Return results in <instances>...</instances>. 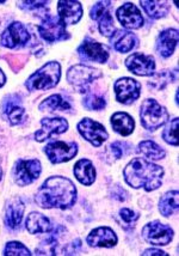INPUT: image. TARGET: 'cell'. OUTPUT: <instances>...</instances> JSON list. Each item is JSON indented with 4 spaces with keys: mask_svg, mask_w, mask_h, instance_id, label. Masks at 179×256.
Masks as SVG:
<instances>
[{
    "mask_svg": "<svg viewBox=\"0 0 179 256\" xmlns=\"http://www.w3.org/2000/svg\"><path fill=\"white\" fill-rule=\"evenodd\" d=\"M117 242V234L109 226L93 228L86 237V243L91 248H112Z\"/></svg>",
    "mask_w": 179,
    "mask_h": 256,
    "instance_id": "cell-19",
    "label": "cell"
},
{
    "mask_svg": "<svg viewBox=\"0 0 179 256\" xmlns=\"http://www.w3.org/2000/svg\"><path fill=\"white\" fill-rule=\"evenodd\" d=\"M42 172V164L38 160H18L12 170L13 181L19 187L31 184L39 178Z\"/></svg>",
    "mask_w": 179,
    "mask_h": 256,
    "instance_id": "cell-6",
    "label": "cell"
},
{
    "mask_svg": "<svg viewBox=\"0 0 179 256\" xmlns=\"http://www.w3.org/2000/svg\"><path fill=\"white\" fill-rule=\"evenodd\" d=\"M140 4L144 11L153 20H160L165 17L170 11V4L168 2H148V0H141Z\"/></svg>",
    "mask_w": 179,
    "mask_h": 256,
    "instance_id": "cell-27",
    "label": "cell"
},
{
    "mask_svg": "<svg viewBox=\"0 0 179 256\" xmlns=\"http://www.w3.org/2000/svg\"><path fill=\"white\" fill-rule=\"evenodd\" d=\"M126 145H128L127 142H112V144L109 146V151H110L112 158L115 160H121L123 157V154H126V148H124Z\"/></svg>",
    "mask_w": 179,
    "mask_h": 256,
    "instance_id": "cell-38",
    "label": "cell"
},
{
    "mask_svg": "<svg viewBox=\"0 0 179 256\" xmlns=\"http://www.w3.org/2000/svg\"><path fill=\"white\" fill-rule=\"evenodd\" d=\"M110 42L117 52L128 53L138 46V38L135 34L127 32V30H115L110 38Z\"/></svg>",
    "mask_w": 179,
    "mask_h": 256,
    "instance_id": "cell-22",
    "label": "cell"
},
{
    "mask_svg": "<svg viewBox=\"0 0 179 256\" xmlns=\"http://www.w3.org/2000/svg\"><path fill=\"white\" fill-rule=\"evenodd\" d=\"M1 115L11 126L23 124L25 121L26 114L19 97L17 95L6 96L1 103Z\"/></svg>",
    "mask_w": 179,
    "mask_h": 256,
    "instance_id": "cell-14",
    "label": "cell"
},
{
    "mask_svg": "<svg viewBox=\"0 0 179 256\" xmlns=\"http://www.w3.org/2000/svg\"><path fill=\"white\" fill-rule=\"evenodd\" d=\"M111 6V2H98L91 8L90 10V17L93 20H98L103 14H107Z\"/></svg>",
    "mask_w": 179,
    "mask_h": 256,
    "instance_id": "cell-37",
    "label": "cell"
},
{
    "mask_svg": "<svg viewBox=\"0 0 179 256\" xmlns=\"http://www.w3.org/2000/svg\"><path fill=\"white\" fill-rule=\"evenodd\" d=\"M78 190L71 180L63 176H51L38 188L35 202L44 210H67L73 207Z\"/></svg>",
    "mask_w": 179,
    "mask_h": 256,
    "instance_id": "cell-1",
    "label": "cell"
},
{
    "mask_svg": "<svg viewBox=\"0 0 179 256\" xmlns=\"http://www.w3.org/2000/svg\"><path fill=\"white\" fill-rule=\"evenodd\" d=\"M78 144L74 142H53L44 146L43 151L53 164L66 163L78 154Z\"/></svg>",
    "mask_w": 179,
    "mask_h": 256,
    "instance_id": "cell-10",
    "label": "cell"
},
{
    "mask_svg": "<svg viewBox=\"0 0 179 256\" xmlns=\"http://www.w3.org/2000/svg\"><path fill=\"white\" fill-rule=\"evenodd\" d=\"M114 90L118 102L129 106L133 104L140 97L141 85L134 78L123 77L115 82Z\"/></svg>",
    "mask_w": 179,
    "mask_h": 256,
    "instance_id": "cell-12",
    "label": "cell"
},
{
    "mask_svg": "<svg viewBox=\"0 0 179 256\" xmlns=\"http://www.w3.org/2000/svg\"><path fill=\"white\" fill-rule=\"evenodd\" d=\"M0 4H5V2H0Z\"/></svg>",
    "mask_w": 179,
    "mask_h": 256,
    "instance_id": "cell-43",
    "label": "cell"
},
{
    "mask_svg": "<svg viewBox=\"0 0 179 256\" xmlns=\"http://www.w3.org/2000/svg\"><path fill=\"white\" fill-rule=\"evenodd\" d=\"M174 230L159 220L151 222L142 228V238L153 246H168L174 240Z\"/></svg>",
    "mask_w": 179,
    "mask_h": 256,
    "instance_id": "cell-8",
    "label": "cell"
},
{
    "mask_svg": "<svg viewBox=\"0 0 179 256\" xmlns=\"http://www.w3.org/2000/svg\"><path fill=\"white\" fill-rule=\"evenodd\" d=\"M174 82V74L169 71V70H164V71L153 74V78L150 80V86H153L157 90H163L169 83Z\"/></svg>",
    "mask_w": 179,
    "mask_h": 256,
    "instance_id": "cell-34",
    "label": "cell"
},
{
    "mask_svg": "<svg viewBox=\"0 0 179 256\" xmlns=\"http://www.w3.org/2000/svg\"><path fill=\"white\" fill-rule=\"evenodd\" d=\"M38 32L41 38L49 44L71 38L65 23L59 17L51 16V14H47L42 20L41 24L38 26Z\"/></svg>",
    "mask_w": 179,
    "mask_h": 256,
    "instance_id": "cell-7",
    "label": "cell"
},
{
    "mask_svg": "<svg viewBox=\"0 0 179 256\" xmlns=\"http://www.w3.org/2000/svg\"><path fill=\"white\" fill-rule=\"evenodd\" d=\"M25 228L29 234H48L53 230L49 218L39 212H31L25 220Z\"/></svg>",
    "mask_w": 179,
    "mask_h": 256,
    "instance_id": "cell-25",
    "label": "cell"
},
{
    "mask_svg": "<svg viewBox=\"0 0 179 256\" xmlns=\"http://www.w3.org/2000/svg\"><path fill=\"white\" fill-rule=\"evenodd\" d=\"M140 118L142 126L153 132L168 124L169 112L165 106H160L156 100L147 98L141 104Z\"/></svg>",
    "mask_w": 179,
    "mask_h": 256,
    "instance_id": "cell-4",
    "label": "cell"
},
{
    "mask_svg": "<svg viewBox=\"0 0 179 256\" xmlns=\"http://www.w3.org/2000/svg\"><path fill=\"white\" fill-rule=\"evenodd\" d=\"M6 83V76L5 73L2 72V70L0 68V88H2Z\"/></svg>",
    "mask_w": 179,
    "mask_h": 256,
    "instance_id": "cell-41",
    "label": "cell"
},
{
    "mask_svg": "<svg viewBox=\"0 0 179 256\" xmlns=\"http://www.w3.org/2000/svg\"><path fill=\"white\" fill-rule=\"evenodd\" d=\"M1 178H2V170L1 168H0V181H1Z\"/></svg>",
    "mask_w": 179,
    "mask_h": 256,
    "instance_id": "cell-42",
    "label": "cell"
},
{
    "mask_svg": "<svg viewBox=\"0 0 179 256\" xmlns=\"http://www.w3.org/2000/svg\"><path fill=\"white\" fill-rule=\"evenodd\" d=\"M30 40L26 26L20 22H12L0 36V44L8 50L24 47Z\"/></svg>",
    "mask_w": 179,
    "mask_h": 256,
    "instance_id": "cell-9",
    "label": "cell"
},
{
    "mask_svg": "<svg viewBox=\"0 0 179 256\" xmlns=\"http://www.w3.org/2000/svg\"><path fill=\"white\" fill-rule=\"evenodd\" d=\"M68 127V121L63 118H44L41 120V128L35 133V140L43 142L53 136L67 132Z\"/></svg>",
    "mask_w": 179,
    "mask_h": 256,
    "instance_id": "cell-16",
    "label": "cell"
},
{
    "mask_svg": "<svg viewBox=\"0 0 179 256\" xmlns=\"http://www.w3.org/2000/svg\"><path fill=\"white\" fill-rule=\"evenodd\" d=\"M121 220H122V228L124 230H132L135 226V223L140 218V214L138 212L133 211L130 208H122L118 213Z\"/></svg>",
    "mask_w": 179,
    "mask_h": 256,
    "instance_id": "cell-35",
    "label": "cell"
},
{
    "mask_svg": "<svg viewBox=\"0 0 179 256\" xmlns=\"http://www.w3.org/2000/svg\"><path fill=\"white\" fill-rule=\"evenodd\" d=\"M73 172H74L75 178L84 186H91L96 181L97 172L95 166L92 162L86 158H83L75 163Z\"/></svg>",
    "mask_w": 179,
    "mask_h": 256,
    "instance_id": "cell-23",
    "label": "cell"
},
{
    "mask_svg": "<svg viewBox=\"0 0 179 256\" xmlns=\"http://www.w3.org/2000/svg\"><path fill=\"white\" fill-rule=\"evenodd\" d=\"M142 255L148 256V255H159V256H166L169 255L168 252H165L164 250H160V249H146V250L142 252Z\"/></svg>",
    "mask_w": 179,
    "mask_h": 256,
    "instance_id": "cell-40",
    "label": "cell"
},
{
    "mask_svg": "<svg viewBox=\"0 0 179 256\" xmlns=\"http://www.w3.org/2000/svg\"><path fill=\"white\" fill-rule=\"evenodd\" d=\"M164 175L165 172L163 166L144 158H134L130 160L123 172L127 184L135 190L144 188L146 192H153L160 188Z\"/></svg>",
    "mask_w": 179,
    "mask_h": 256,
    "instance_id": "cell-2",
    "label": "cell"
},
{
    "mask_svg": "<svg viewBox=\"0 0 179 256\" xmlns=\"http://www.w3.org/2000/svg\"><path fill=\"white\" fill-rule=\"evenodd\" d=\"M110 122L114 132H116L122 136H128L134 132L135 121L129 114L123 112H118L112 114Z\"/></svg>",
    "mask_w": 179,
    "mask_h": 256,
    "instance_id": "cell-24",
    "label": "cell"
},
{
    "mask_svg": "<svg viewBox=\"0 0 179 256\" xmlns=\"http://www.w3.org/2000/svg\"><path fill=\"white\" fill-rule=\"evenodd\" d=\"M103 76L101 70L86 65H74L69 67L66 74L67 82L78 92L86 94L90 90V85Z\"/></svg>",
    "mask_w": 179,
    "mask_h": 256,
    "instance_id": "cell-5",
    "label": "cell"
},
{
    "mask_svg": "<svg viewBox=\"0 0 179 256\" xmlns=\"http://www.w3.org/2000/svg\"><path fill=\"white\" fill-rule=\"evenodd\" d=\"M178 124H179L178 118H172L171 121H169V124H166L165 128H164L162 136L169 145L178 146V136H177Z\"/></svg>",
    "mask_w": 179,
    "mask_h": 256,
    "instance_id": "cell-31",
    "label": "cell"
},
{
    "mask_svg": "<svg viewBox=\"0 0 179 256\" xmlns=\"http://www.w3.org/2000/svg\"><path fill=\"white\" fill-rule=\"evenodd\" d=\"M78 56L83 62L104 64L109 59V48L92 38H85L78 47Z\"/></svg>",
    "mask_w": 179,
    "mask_h": 256,
    "instance_id": "cell-13",
    "label": "cell"
},
{
    "mask_svg": "<svg viewBox=\"0 0 179 256\" xmlns=\"http://www.w3.org/2000/svg\"><path fill=\"white\" fill-rule=\"evenodd\" d=\"M126 67L130 72L140 77H152L156 71V60L153 56L142 53H134L126 59Z\"/></svg>",
    "mask_w": 179,
    "mask_h": 256,
    "instance_id": "cell-15",
    "label": "cell"
},
{
    "mask_svg": "<svg viewBox=\"0 0 179 256\" xmlns=\"http://www.w3.org/2000/svg\"><path fill=\"white\" fill-rule=\"evenodd\" d=\"M25 205L20 198L14 196L6 201L4 210V223L8 230L17 231L22 224Z\"/></svg>",
    "mask_w": 179,
    "mask_h": 256,
    "instance_id": "cell-17",
    "label": "cell"
},
{
    "mask_svg": "<svg viewBox=\"0 0 179 256\" xmlns=\"http://www.w3.org/2000/svg\"><path fill=\"white\" fill-rule=\"evenodd\" d=\"M78 132L85 140L91 142L95 148H99L109 138V133L102 124L90 118H85L77 124Z\"/></svg>",
    "mask_w": 179,
    "mask_h": 256,
    "instance_id": "cell-11",
    "label": "cell"
},
{
    "mask_svg": "<svg viewBox=\"0 0 179 256\" xmlns=\"http://www.w3.org/2000/svg\"><path fill=\"white\" fill-rule=\"evenodd\" d=\"M179 207V193L178 190H170L160 198L159 211L164 217L169 218L177 213Z\"/></svg>",
    "mask_w": 179,
    "mask_h": 256,
    "instance_id": "cell-26",
    "label": "cell"
},
{
    "mask_svg": "<svg viewBox=\"0 0 179 256\" xmlns=\"http://www.w3.org/2000/svg\"><path fill=\"white\" fill-rule=\"evenodd\" d=\"M179 34L177 29H166L157 38V52L162 58H170L175 53L178 44Z\"/></svg>",
    "mask_w": 179,
    "mask_h": 256,
    "instance_id": "cell-21",
    "label": "cell"
},
{
    "mask_svg": "<svg viewBox=\"0 0 179 256\" xmlns=\"http://www.w3.org/2000/svg\"><path fill=\"white\" fill-rule=\"evenodd\" d=\"M116 17L121 26L129 30L140 29L145 24L140 10L133 2H126L120 6L116 11Z\"/></svg>",
    "mask_w": 179,
    "mask_h": 256,
    "instance_id": "cell-18",
    "label": "cell"
},
{
    "mask_svg": "<svg viewBox=\"0 0 179 256\" xmlns=\"http://www.w3.org/2000/svg\"><path fill=\"white\" fill-rule=\"evenodd\" d=\"M2 254L5 256H30L32 255V252L22 242L11 240V242L6 243Z\"/></svg>",
    "mask_w": 179,
    "mask_h": 256,
    "instance_id": "cell-32",
    "label": "cell"
},
{
    "mask_svg": "<svg viewBox=\"0 0 179 256\" xmlns=\"http://www.w3.org/2000/svg\"><path fill=\"white\" fill-rule=\"evenodd\" d=\"M83 106L87 110H103L107 106V100L103 98V97L89 95L83 100Z\"/></svg>",
    "mask_w": 179,
    "mask_h": 256,
    "instance_id": "cell-36",
    "label": "cell"
},
{
    "mask_svg": "<svg viewBox=\"0 0 179 256\" xmlns=\"http://www.w3.org/2000/svg\"><path fill=\"white\" fill-rule=\"evenodd\" d=\"M57 14L65 26L77 24L83 17V6L75 0H60L57 2Z\"/></svg>",
    "mask_w": 179,
    "mask_h": 256,
    "instance_id": "cell-20",
    "label": "cell"
},
{
    "mask_svg": "<svg viewBox=\"0 0 179 256\" xmlns=\"http://www.w3.org/2000/svg\"><path fill=\"white\" fill-rule=\"evenodd\" d=\"M60 79H61V65L57 62H49L30 76L25 82V86L30 91L48 90L55 88L59 84Z\"/></svg>",
    "mask_w": 179,
    "mask_h": 256,
    "instance_id": "cell-3",
    "label": "cell"
},
{
    "mask_svg": "<svg viewBox=\"0 0 179 256\" xmlns=\"http://www.w3.org/2000/svg\"><path fill=\"white\" fill-rule=\"evenodd\" d=\"M98 30L99 32L102 34L103 36H105V38H110L112 36V34L115 32V24H114V18L110 14V12H107V14H104L103 16L99 18L98 20Z\"/></svg>",
    "mask_w": 179,
    "mask_h": 256,
    "instance_id": "cell-33",
    "label": "cell"
},
{
    "mask_svg": "<svg viewBox=\"0 0 179 256\" xmlns=\"http://www.w3.org/2000/svg\"><path fill=\"white\" fill-rule=\"evenodd\" d=\"M48 4H49V2H18L17 6L22 8V10L32 11V10H39V8H45Z\"/></svg>",
    "mask_w": 179,
    "mask_h": 256,
    "instance_id": "cell-39",
    "label": "cell"
},
{
    "mask_svg": "<svg viewBox=\"0 0 179 256\" xmlns=\"http://www.w3.org/2000/svg\"><path fill=\"white\" fill-rule=\"evenodd\" d=\"M138 148V151L150 160H160L166 156V151L152 140H144L139 144Z\"/></svg>",
    "mask_w": 179,
    "mask_h": 256,
    "instance_id": "cell-29",
    "label": "cell"
},
{
    "mask_svg": "<svg viewBox=\"0 0 179 256\" xmlns=\"http://www.w3.org/2000/svg\"><path fill=\"white\" fill-rule=\"evenodd\" d=\"M60 226L56 228L55 230H51L50 232L51 234L48 237L47 240H44L43 242L41 243V246H37L36 249V254L37 255H57V244H59V237L60 234L59 232Z\"/></svg>",
    "mask_w": 179,
    "mask_h": 256,
    "instance_id": "cell-30",
    "label": "cell"
},
{
    "mask_svg": "<svg viewBox=\"0 0 179 256\" xmlns=\"http://www.w3.org/2000/svg\"><path fill=\"white\" fill-rule=\"evenodd\" d=\"M72 106L66 100L65 98L61 95H51L49 97H47V98L42 100L41 103H39L38 106V109L41 112H54L56 110H60V112H63V110H69Z\"/></svg>",
    "mask_w": 179,
    "mask_h": 256,
    "instance_id": "cell-28",
    "label": "cell"
}]
</instances>
